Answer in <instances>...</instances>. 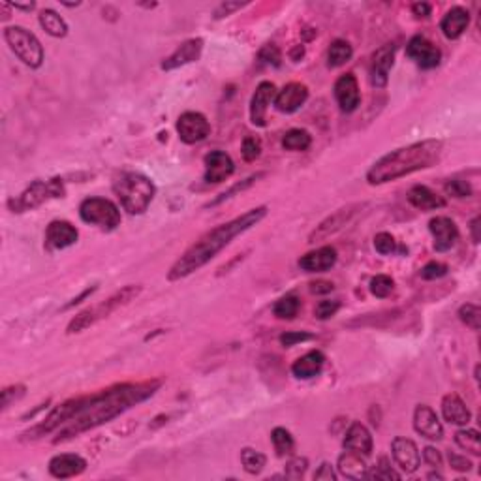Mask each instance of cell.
Listing matches in <instances>:
<instances>
[{"label": "cell", "mask_w": 481, "mask_h": 481, "mask_svg": "<svg viewBox=\"0 0 481 481\" xmlns=\"http://www.w3.org/2000/svg\"><path fill=\"white\" fill-rule=\"evenodd\" d=\"M442 416L444 420L449 421L451 425L467 427L472 420V413L467 408V405L462 402V399L455 393H449L442 399Z\"/></svg>", "instance_id": "cell-25"}, {"label": "cell", "mask_w": 481, "mask_h": 481, "mask_svg": "<svg viewBox=\"0 0 481 481\" xmlns=\"http://www.w3.org/2000/svg\"><path fill=\"white\" fill-rule=\"evenodd\" d=\"M240 462H243V467H245V470H247L248 474H260L261 470L265 468V464H267V457L263 453H260V451H256V449H252V447H245L243 451H240Z\"/></svg>", "instance_id": "cell-35"}, {"label": "cell", "mask_w": 481, "mask_h": 481, "mask_svg": "<svg viewBox=\"0 0 481 481\" xmlns=\"http://www.w3.org/2000/svg\"><path fill=\"white\" fill-rule=\"evenodd\" d=\"M240 152H243V158L247 160V162H254V160L260 158V154H261L260 138H256V136H247L245 141H243V149H240Z\"/></svg>", "instance_id": "cell-39"}, {"label": "cell", "mask_w": 481, "mask_h": 481, "mask_svg": "<svg viewBox=\"0 0 481 481\" xmlns=\"http://www.w3.org/2000/svg\"><path fill=\"white\" fill-rule=\"evenodd\" d=\"M40 25L41 28L53 38H64L68 34V25L57 14L55 10H41L40 12Z\"/></svg>", "instance_id": "cell-30"}, {"label": "cell", "mask_w": 481, "mask_h": 481, "mask_svg": "<svg viewBox=\"0 0 481 481\" xmlns=\"http://www.w3.org/2000/svg\"><path fill=\"white\" fill-rule=\"evenodd\" d=\"M87 468V461L74 453H62L55 455L49 461V474L57 478V480H68V478H76V475L83 474Z\"/></svg>", "instance_id": "cell-20"}, {"label": "cell", "mask_w": 481, "mask_h": 481, "mask_svg": "<svg viewBox=\"0 0 481 481\" xmlns=\"http://www.w3.org/2000/svg\"><path fill=\"white\" fill-rule=\"evenodd\" d=\"M429 229L434 237V250L436 252H447L449 248L455 247L459 239V227L455 222L447 216H436L429 222Z\"/></svg>", "instance_id": "cell-15"}, {"label": "cell", "mask_w": 481, "mask_h": 481, "mask_svg": "<svg viewBox=\"0 0 481 481\" xmlns=\"http://www.w3.org/2000/svg\"><path fill=\"white\" fill-rule=\"evenodd\" d=\"M4 40L21 62H25L30 68H40L43 62V48L30 30L23 27H8L4 30Z\"/></svg>", "instance_id": "cell-6"}, {"label": "cell", "mask_w": 481, "mask_h": 481, "mask_svg": "<svg viewBox=\"0 0 481 481\" xmlns=\"http://www.w3.org/2000/svg\"><path fill=\"white\" fill-rule=\"evenodd\" d=\"M299 309H301V301H299V297L294 296V294H289V296L280 297V299L275 303L273 312H275V316L280 318V320H294V318L297 316Z\"/></svg>", "instance_id": "cell-34"}, {"label": "cell", "mask_w": 481, "mask_h": 481, "mask_svg": "<svg viewBox=\"0 0 481 481\" xmlns=\"http://www.w3.org/2000/svg\"><path fill=\"white\" fill-rule=\"evenodd\" d=\"M177 132L181 141L188 145L200 143L211 134V124L198 111H186L177 121Z\"/></svg>", "instance_id": "cell-10"}, {"label": "cell", "mask_w": 481, "mask_h": 481, "mask_svg": "<svg viewBox=\"0 0 481 481\" xmlns=\"http://www.w3.org/2000/svg\"><path fill=\"white\" fill-rule=\"evenodd\" d=\"M455 442L461 449H467L472 455L481 453V444H480V433L475 429H461L455 433Z\"/></svg>", "instance_id": "cell-36"}, {"label": "cell", "mask_w": 481, "mask_h": 481, "mask_svg": "<svg viewBox=\"0 0 481 481\" xmlns=\"http://www.w3.org/2000/svg\"><path fill=\"white\" fill-rule=\"evenodd\" d=\"M412 12L416 17H429L431 15V6L425 4V2H418V4L412 6Z\"/></svg>", "instance_id": "cell-55"}, {"label": "cell", "mask_w": 481, "mask_h": 481, "mask_svg": "<svg viewBox=\"0 0 481 481\" xmlns=\"http://www.w3.org/2000/svg\"><path fill=\"white\" fill-rule=\"evenodd\" d=\"M413 429H416V433L421 434L423 438H429V440H440L444 436V427H442L438 416L427 405H420L416 408Z\"/></svg>", "instance_id": "cell-16"}, {"label": "cell", "mask_w": 481, "mask_h": 481, "mask_svg": "<svg viewBox=\"0 0 481 481\" xmlns=\"http://www.w3.org/2000/svg\"><path fill=\"white\" fill-rule=\"evenodd\" d=\"M444 143L440 139H425L420 143L408 145L402 149L385 154L372 165L367 173V181L371 185H384L389 181H397L413 172L427 170L434 165L442 156Z\"/></svg>", "instance_id": "cell-3"}, {"label": "cell", "mask_w": 481, "mask_h": 481, "mask_svg": "<svg viewBox=\"0 0 481 481\" xmlns=\"http://www.w3.org/2000/svg\"><path fill=\"white\" fill-rule=\"evenodd\" d=\"M338 309H340V303L325 299V301H320L316 305V309H314V316H316L318 320H329V318H333L335 314H337Z\"/></svg>", "instance_id": "cell-43"}, {"label": "cell", "mask_w": 481, "mask_h": 481, "mask_svg": "<svg viewBox=\"0 0 481 481\" xmlns=\"http://www.w3.org/2000/svg\"><path fill=\"white\" fill-rule=\"evenodd\" d=\"M468 23H470V14H468V10H464V8L461 6H455L451 8L446 15H444V19H442L440 23V28L447 40H457V38H461V36L464 34Z\"/></svg>", "instance_id": "cell-26"}, {"label": "cell", "mask_w": 481, "mask_h": 481, "mask_svg": "<svg viewBox=\"0 0 481 481\" xmlns=\"http://www.w3.org/2000/svg\"><path fill=\"white\" fill-rule=\"evenodd\" d=\"M245 6V4H240V2H224V4H221V6L216 8V12H214V17L216 19H222V17H227L229 14H234L235 10H240V8Z\"/></svg>", "instance_id": "cell-51"}, {"label": "cell", "mask_w": 481, "mask_h": 481, "mask_svg": "<svg viewBox=\"0 0 481 481\" xmlns=\"http://www.w3.org/2000/svg\"><path fill=\"white\" fill-rule=\"evenodd\" d=\"M354 55V49L346 40H335L329 45L327 51V66L329 68H340L346 62L350 61Z\"/></svg>", "instance_id": "cell-31"}, {"label": "cell", "mask_w": 481, "mask_h": 481, "mask_svg": "<svg viewBox=\"0 0 481 481\" xmlns=\"http://www.w3.org/2000/svg\"><path fill=\"white\" fill-rule=\"evenodd\" d=\"M335 98H337V103L344 113H351V111L358 110L361 94H359L358 79L354 74H344L338 77L335 83Z\"/></svg>", "instance_id": "cell-18"}, {"label": "cell", "mask_w": 481, "mask_h": 481, "mask_svg": "<svg viewBox=\"0 0 481 481\" xmlns=\"http://www.w3.org/2000/svg\"><path fill=\"white\" fill-rule=\"evenodd\" d=\"M406 55L410 57V59L423 70L436 68L442 61L440 49L436 48L433 41L423 38V36H413L412 40L408 41Z\"/></svg>", "instance_id": "cell-11"}, {"label": "cell", "mask_w": 481, "mask_h": 481, "mask_svg": "<svg viewBox=\"0 0 481 481\" xmlns=\"http://www.w3.org/2000/svg\"><path fill=\"white\" fill-rule=\"evenodd\" d=\"M307 459H301V457H296V459H291V461L288 462V467H286V478H289V480H299V478H303V474H305V470H307Z\"/></svg>", "instance_id": "cell-47"}, {"label": "cell", "mask_w": 481, "mask_h": 481, "mask_svg": "<svg viewBox=\"0 0 481 481\" xmlns=\"http://www.w3.org/2000/svg\"><path fill=\"white\" fill-rule=\"evenodd\" d=\"M449 464H451V468L457 470V472H468V470L472 468V462L468 461L467 457L451 453V451H449Z\"/></svg>", "instance_id": "cell-50"}, {"label": "cell", "mask_w": 481, "mask_h": 481, "mask_svg": "<svg viewBox=\"0 0 481 481\" xmlns=\"http://www.w3.org/2000/svg\"><path fill=\"white\" fill-rule=\"evenodd\" d=\"M201 49H203V40H201V38L186 40L185 43H181L179 48L175 49V53H172V55L162 62V70L170 72V70L181 68V66H185V64L198 61L201 55Z\"/></svg>", "instance_id": "cell-22"}, {"label": "cell", "mask_w": 481, "mask_h": 481, "mask_svg": "<svg viewBox=\"0 0 481 481\" xmlns=\"http://www.w3.org/2000/svg\"><path fill=\"white\" fill-rule=\"evenodd\" d=\"M79 216L87 224H94L103 229H115L121 226V211L113 201L105 198H87L79 205Z\"/></svg>", "instance_id": "cell-8"}, {"label": "cell", "mask_w": 481, "mask_h": 481, "mask_svg": "<svg viewBox=\"0 0 481 481\" xmlns=\"http://www.w3.org/2000/svg\"><path fill=\"white\" fill-rule=\"evenodd\" d=\"M395 64V45L387 43L372 55L371 62V83L374 87H385L387 85V77H389V70Z\"/></svg>", "instance_id": "cell-19"}, {"label": "cell", "mask_w": 481, "mask_h": 481, "mask_svg": "<svg viewBox=\"0 0 481 481\" xmlns=\"http://www.w3.org/2000/svg\"><path fill=\"white\" fill-rule=\"evenodd\" d=\"M94 289H96V288H90V289H85V291H83L81 296H79V297H76V299H74V301L70 303V305H66V309H70V307H74V305H77V303H81V301H83V299H85V297H87V296H90V294H92V291H94Z\"/></svg>", "instance_id": "cell-58"}, {"label": "cell", "mask_w": 481, "mask_h": 481, "mask_svg": "<svg viewBox=\"0 0 481 481\" xmlns=\"http://www.w3.org/2000/svg\"><path fill=\"white\" fill-rule=\"evenodd\" d=\"M393 449V459L395 462L399 464V468L406 474H413L418 468H420L421 457H420V449L418 446L413 444L410 438H395L391 444Z\"/></svg>", "instance_id": "cell-17"}, {"label": "cell", "mask_w": 481, "mask_h": 481, "mask_svg": "<svg viewBox=\"0 0 481 481\" xmlns=\"http://www.w3.org/2000/svg\"><path fill=\"white\" fill-rule=\"evenodd\" d=\"M408 201L416 209H421V211H434V209H442L446 205V200L442 196L421 185L413 186L412 190L408 192Z\"/></svg>", "instance_id": "cell-28"}, {"label": "cell", "mask_w": 481, "mask_h": 481, "mask_svg": "<svg viewBox=\"0 0 481 481\" xmlns=\"http://www.w3.org/2000/svg\"><path fill=\"white\" fill-rule=\"evenodd\" d=\"M113 192L117 194L124 211H128L130 214H141L154 200L156 188L152 181L141 173L126 172L113 181Z\"/></svg>", "instance_id": "cell-4"}, {"label": "cell", "mask_w": 481, "mask_h": 481, "mask_svg": "<svg viewBox=\"0 0 481 481\" xmlns=\"http://www.w3.org/2000/svg\"><path fill=\"white\" fill-rule=\"evenodd\" d=\"M338 472L344 475V478H350V480H363L367 478V464L363 461V455L354 453V451H344L340 457H338Z\"/></svg>", "instance_id": "cell-29"}, {"label": "cell", "mask_w": 481, "mask_h": 481, "mask_svg": "<svg viewBox=\"0 0 481 481\" xmlns=\"http://www.w3.org/2000/svg\"><path fill=\"white\" fill-rule=\"evenodd\" d=\"M17 10H25V12H30V10H34V4L30 2V4H14Z\"/></svg>", "instance_id": "cell-59"}, {"label": "cell", "mask_w": 481, "mask_h": 481, "mask_svg": "<svg viewBox=\"0 0 481 481\" xmlns=\"http://www.w3.org/2000/svg\"><path fill=\"white\" fill-rule=\"evenodd\" d=\"M337 263V250L333 247H320L299 260V267L307 273H323Z\"/></svg>", "instance_id": "cell-23"}, {"label": "cell", "mask_w": 481, "mask_h": 481, "mask_svg": "<svg viewBox=\"0 0 481 481\" xmlns=\"http://www.w3.org/2000/svg\"><path fill=\"white\" fill-rule=\"evenodd\" d=\"M235 172V164L229 154L224 151H213L205 156V181L218 185L229 179Z\"/></svg>", "instance_id": "cell-14"}, {"label": "cell", "mask_w": 481, "mask_h": 481, "mask_svg": "<svg viewBox=\"0 0 481 481\" xmlns=\"http://www.w3.org/2000/svg\"><path fill=\"white\" fill-rule=\"evenodd\" d=\"M260 177H261V175H252V177H248L247 181H243V183H239V185H235L234 188H232V190H227V192L221 194V198H218V200H214L213 203H209V205H216V203H221V201H224V200H229V198H232V196H234V194H237V192H243V190H245V188H248V186L252 185V183H254V181H258V179H260Z\"/></svg>", "instance_id": "cell-48"}, {"label": "cell", "mask_w": 481, "mask_h": 481, "mask_svg": "<svg viewBox=\"0 0 481 481\" xmlns=\"http://www.w3.org/2000/svg\"><path fill=\"white\" fill-rule=\"evenodd\" d=\"M265 214H267V207H256V209H250V211L240 214V216H237L234 221L221 224V226H216L211 232H207L205 235H201L200 239L196 240L192 247L188 248L185 254L175 261V265L170 269L167 278L170 280H181L185 276L192 275L194 271L203 267L221 250H224L237 235L245 234L247 229H250L258 222L263 221Z\"/></svg>", "instance_id": "cell-2"}, {"label": "cell", "mask_w": 481, "mask_h": 481, "mask_svg": "<svg viewBox=\"0 0 481 481\" xmlns=\"http://www.w3.org/2000/svg\"><path fill=\"white\" fill-rule=\"evenodd\" d=\"M79 232L76 226H72L66 221L51 222L45 229V248L55 252V250H64V248L76 245Z\"/></svg>", "instance_id": "cell-12"}, {"label": "cell", "mask_w": 481, "mask_h": 481, "mask_svg": "<svg viewBox=\"0 0 481 481\" xmlns=\"http://www.w3.org/2000/svg\"><path fill=\"white\" fill-rule=\"evenodd\" d=\"M160 385H162L160 380H147V382H138V384H121L113 385L110 389H103L100 393H94V395H89V397L66 400V402L57 406L45 420L32 427L23 436H27L28 440H36V438H41V436L57 431V438L53 440L55 444L68 440V438H74L89 429H94V427L115 420L128 408L152 397L160 389Z\"/></svg>", "instance_id": "cell-1"}, {"label": "cell", "mask_w": 481, "mask_h": 481, "mask_svg": "<svg viewBox=\"0 0 481 481\" xmlns=\"http://www.w3.org/2000/svg\"><path fill=\"white\" fill-rule=\"evenodd\" d=\"M310 291L312 294H329L333 291V284L327 280H318L310 284Z\"/></svg>", "instance_id": "cell-54"}, {"label": "cell", "mask_w": 481, "mask_h": 481, "mask_svg": "<svg viewBox=\"0 0 481 481\" xmlns=\"http://www.w3.org/2000/svg\"><path fill=\"white\" fill-rule=\"evenodd\" d=\"M395 289V282H393L391 276L387 275H376L374 278L371 280V291L372 296L380 297V299H384V297L391 296V291Z\"/></svg>", "instance_id": "cell-38"}, {"label": "cell", "mask_w": 481, "mask_h": 481, "mask_svg": "<svg viewBox=\"0 0 481 481\" xmlns=\"http://www.w3.org/2000/svg\"><path fill=\"white\" fill-rule=\"evenodd\" d=\"M276 89L271 81H261L256 87L254 96L250 102V121L254 126H265L267 124V108L275 100Z\"/></svg>", "instance_id": "cell-13"}, {"label": "cell", "mask_w": 481, "mask_h": 481, "mask_svg": "<svg viewBox=\"0 0 481 481\" xmlns=\"http://www.w3.org/2000/svg\"><path fill=\"white\" fill-rule=\"evenodd\" d=\"M303 55H305V48H303V45H297V48L291 49V53H289V57H291V61L294 62L301 61Z\"/></svg>", "instance_id": "cell-57"}, {"label": "cell", "mask_w": 481, "mask_h": 481, "mask_svg": "<svg viewBox=\"0 0 481 481\" xmlns=\"http://www.w3.org/2000/svg\"><path fill=\"white\" fill-rule=\"evenodd\" d=\"M459 318L462 323H467L470 329L478 331L481 327V309L478 305L467 303L459 309Z\"/></svg>", "instance_id": "cell-37"}, {"label": "cell", "mask_w": 481, "mask_h": 481, "mask_svg": "<svg viewBox=\"0 0 481 481\" xmlns=\"http://www.w3.org/2000/svg\"><path fill=\"white\" fill-rule=\"evenodd\" d=\"M446 192L449 194V196H453V198H468V196H472V186L468 185L467 181L462 179H451L446 183Z\"/></svg>", "instance_id": "cell-42"}, {"label": "cell", "mask_w": 481, "mask_h": 481, "mask_svg": "<svg viewBox=\"0 0 481 481\" xmlns=\"http://www.w3.org/2000/svg\"><path fill=\"white\" fill-rule=\"evenodd\" d=\"M64 192H66V190H64L62 179L34 181L21 196H17L15 200L10 201V207L14 209V213H25V211H30V209L40 207L41 203H45V201L62 198Z\"/></svg>", "instance_id": "cell-7"}, {"label": "cell", "mask_w": 481, "mask_h": 481, "mask_svg": "<svg viewBox=\"0 0 481 481\" xmlns=\"http://www.w3.org/2000/svg\"><path fill=\"white\" fill-rule=\"evenodd\" d=\"M309 98V89L303 83H288L275 96L276 110L280 113H296Z\"/></svg>", "instance_id": "cell-21"}, {"label": "cell", "mask_w": 481, "mask_h": 481, "mask_svg": "<svg viewBox=\"0 0 481 481\" xmlns=\"http://www.w3.org/2000/svg\"><path fill=\"white\" fill-rule=\"evenodd\" d=\"M367 478H372V480H400V474L399 472H395V470L389 467L387 457H382L376 470H374L372 474H367Z\"/></svg>", "instance_id": "cell-41"}, {"label": "cell", "mask_w": 481, "mask_h": 481, "mask_svg": "<svg viewBox=\"0 0 481 481\" xmlns=\"http://www.w3.org/2000/svg\"><path fill=\"white\" fill-rule=\"evenodd\" d=\"M342 444L344 449L363 455V457H369V455L372 453V434L369 433V429H367L363 423H359V421L351 423L350 429L346 431Z\"/></svg>", "instance_id": "cell-24"}, {"label": "cell", "mask_w": 481, "mask_h": 481, "mask_svg": "<svg viewBox=\"0 0 481 481\" xmlns=\"http://www.w3.org/2000/svg\"><path fill=\"white\" fill-rule=\"evenodd\" d=\"M258 59H260L263 64H273V66H280V61H282V53L280 49L276 48V45H265V48L261 49L260 55H258Z\"/></svg>", "instance_id": "cell-46"}, {"label": "cell", "mask_w": 481, "mask_h": 481, "mask_svg": "<svg viewBox=\"0 0 481 481\" xmlns=\"http://www.w3.org/2000/svg\"><path fill=\"white\" fill-rule=\"evenodd\" d=\"M323 363H325V356H323L322 351L312 350L309 351V354H305L303 358H299L296 363L291 365V372H294L296 378L310 380L322 372Z\"/></svg>", "instance_id": "cell-27"}, {"label": "cell", "mask_w": 481, "mask_h": 481, "mask_svg": "<svg viewBox=\"0 0 481 481\" xmlns=\"http://www.w3.org/2000/svg\"><path fill=\"white\" fill-rule=\"evenodd\" d=\"M25 395V387L23 385H12V387H6L4 391H2V408L6 410L8 406L12 405V400L19 399V397H23Z\"/></svg>", "instance_id": "cell-49"}, {"label": "cell", "mask_w": 481, "mask_h": 481, "mask_svg": "<svg viewBox=\"0 0 481 481\" xmlns=\"http://www.w3.org/2000/svg\"><path fill=\"white\" fill-rule=\"evenodd\" d=\"M447 275V265L440 263V261H429L425 267L421 269V278L425 280H436Z\"/></svg>", "instance_id": "cell-44"}, {"label": "cell", "mask_w": 481, "mask_h": 481, "mask_svg": "<svg viewBox=\"0 0 481 481\" xmlns=\"http://www.w3.org/2000/svg\"><path fill=\"white\" fill-rule=\"evenodd\" d=\"M480 224H481V218L480 216H475L474 221H472V224H470V232H472V239H474V243H480L481 239V234H480Z\"/></svg>", "instance_id": "cell-56"}, {"label": "cell", "mask_w": 481, "mask_h": 481, "mask_svg": "<svg viewBox=\"0 0 481 481\" xmlns=\"http://www.w3.org/2000/svg\"><path fill=\"white\" fill-rule=\"evenodd\" d=\"M271 440H273V446H275V451L278 457H288V455L294 453V447H296V440L294 436L289 434V431H286L284 427H276L271 433Z\"/></svg>", "instance_id": "cell-33"}, {"label": "cell", "mask_w": 481, "mask_h": 481, "mask_svg": "<svg viewBox=\"0 0 481 481\" xmlns=\"http://www.w3.org/2000/svg\"><path fill=\"white\" fill-rule=\"evenodd\" d=\"M374 248H376V252H380L382 256L393 254L395 248H397V240H395V237H393L391 234L382 232V234H378L374 237Z\"/></svg>", "instance_id": "cell-40"}, {"label": "cell", "mask_w": 481, "mask_h": 481, "mask_svg": "<svg viewBox=\"0 0 481 481\" xmlns=\"http://www.w3.org/2000/svg\"><path fill=\"white\" fill-rule=\"evenodd\" d=\"M365 203H351V205H346L342 207V209H338V211H335V213L331 214V216H327L325 221L320 224V226L310 234L309 237V243H316V240H323L327 239V237H331V235H335L337 232H340L346 224H350L356 216H358L359 213H361V209H365Z\"/></svg>", "instance_id": "cell-9"}, {"label": "cell", "mask_w": 481, "mask_h": 481, "mask_svg": "<svg viewBox=\"0 0 481 481\" xmlns=\"http://www.w3.org/2000/svg\"><path fill=\"white\" fill-rule=\"evenodd\" d=\"M139 294H141V286H134V284L124 286L121 291H117L115 296H111L108 301L94 305V307H90V309L79 312L76 318H72V322L68 323L66 333H68V335H74V333H81L83 329H89L90 325H94V323H98L100 320L110 318L115 310L124 307V305H128L130 301H134Z\"/></svg>", "instance_id": "cell-5"}, {"label": "cell", "mask_w": 481, "mask_h": 481, "mask_svg": "<svg viewBox=\"0 0 481 481\" xmlns=\"http://www.w3.org/2000/svg\"><path fill=\"white\" fill-rule=\"evenodd\" d=\"M312 338H314V335L305 333V331H288V333H284L280 337V344L282 346H286V348H291V346H296V344L307 342V340H312Z\"/></svg>", "instance_id": "cell-45"}, {"label": "cell", "mask_w": 481, "mask_h": 481, "mask_svg": "<svg viewBox=\"0 0 481 481\" xmlns=\"http://www.w3.org/2000/svg\"><path fill=\"white\" fill-rule=\"evenodd\" d=\"M312 143V138L307 130H301V128H294L284 134L282 138V147L286 151H307Z\"/></svg>", "instance_id": "cell-32"}, {"label": "cell", "mask_w": 481, "mask_h": 481, "mask_svg": "<svg viewBox=\"0 0 481 481\" xmlns=\"http://www.w3.org/2000/svg\"><path fill=\"white\" fill-rule=\"evenodd\" d=\"M335 472H333V468H331V464H327V462H323L322 467H320V470H318L316 474H314V480H325V481H335Z\"/></svg>", "instance_id": "cell-53"}, {"label": "cell", "mask_w": 481, "mask_h": 481, "mask_svg": "<svg viewBox=\"0 0 481 481\" xmlns=\"http://www.w3.org/2000/svg\"><path fill=\"white\" fill-rule=\"evenodd\" d=\"M423 459H425L427 464H431V467H442V455L440 451L434 449V447H425V449H423Z\"/></svg>", "instance_id": "cell-52"}]
</instances>
